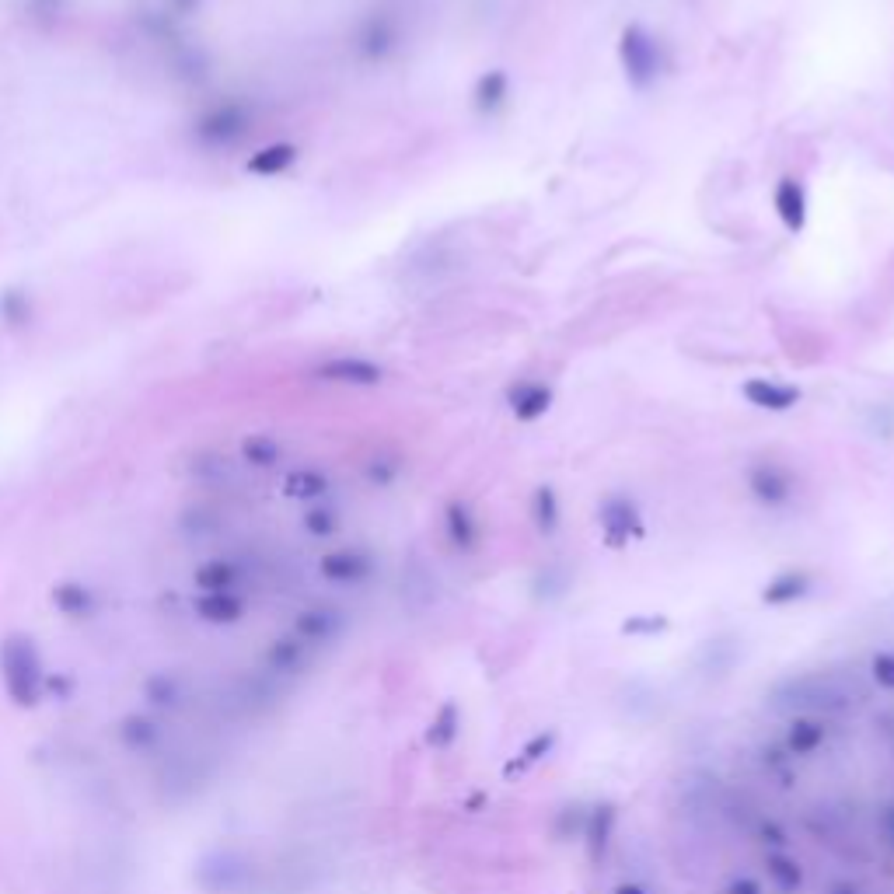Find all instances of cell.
<instances>
[{"label":"cell","mask_w":894,"mask_h":894,"mask_svg":"<svg viewBox=\"0 0 894 894\" xmlns=\"http://www.w3.org/2000/svg\"><path fill=\"white\" fill-rule=\"evenodd\" d=\"M619 60H622V70H626V81L633 84L636 91L654 88V84L664 77V70L671 67V56H668V49H664V42L657 39L647 25H640V21L622 28Z\"/></svg>","instance_id":"cell-1"},{"label":"cell","mask_w":894,"mask_h":894,"mask_svg":"<svg viewBox=\"0 0 894 894\" xmlns=\"http://www.w3.org/2000/svg\"><path fill=\"white\" fill-rule=\"evenodd\" d=\"M252 116L241 102H217L196 119V137L207 147H234L248 137Z\"/></svg>","instance_id":"cell-2"},{"label":"cell","mask_w":894,"mask_h":894,"mask_svg":"<svg viewBox=\"0 0 894 894\" xmlns=\"http://www.w3.org/2000/svg\"><path fill=\"white\" fill-rule=\"evenodd\" d=\"M748 493L755 496V503L769 510H779L797 496V479L786 465L779 461H755L748 468Z\"/></svg>","instance_id":"cell-3"},{"label":"cell","mask_w":894,"mask_h":894,"mask_svg":"<svg viewBox=\"0 0 894 894\" xmlns=\"http://www.w3.org/2000/svg\"><path fill=\"white\" fill-rule=\"evenodd\" d=\"M598 524L608 549H626L633 538H643V531H647L643 528L640 507L629 496H608L598 510Z\"/></svg>","instance_id":"cell-4"},{"label":"cell","mask_w":894,"mask_h":894,"mask_svg":"<svg viewBox=\"0 0 894 894\" xmlns=\"http://www.w3.org/2000/svg\"><path fill=\"white\" fill-rule=\"evenodd\" d=\"M395 49H399V21H395L392 14H385V11L371 14V18L360 25L357 53L364 56V60H371V63H381V60H388Z\"/></svg>","instance_id":"cell-5"},{"label":"cell","mask_w":894,"mask_h":894,"mask_svg":"<svg viewBox=\"0 0 894 894\" xmlns=\"http://www.w3.org/2000/svg\"><path fill=\"white\" fill-rule=\"evenodd\" d=\"M318 378L322 381H336V385H360V388H371L378 385L381 378H385V371H381L374 360L367 357H332L325 360V364H318Z\"/></svg>","instance_id":"cell-6"},{"label":"cell","mask_w":894,"mask_h":894,"mask_svg":"<svg viewBox=\"0 0 894 894\" xmlns=\"http://www.w3.org/2000/svg\"><path fill=\"white\" fill-rule=\"evenodd\" d=\"M814 591V573L811 570H783L762 587V605L769 608H790L797 601H804Z\"/></svg>","instance_id":"cell-7"},{"label":"cell","mask_w":894,"mask_h":894,"mask_svg":"<svg viewBox=\"0 0 894 894\" xmlns=\"http://www.w3.org/2000/svg\"><path fill=\"white\" fill-rule=\"evenodd\" d=\"M772 207H776V217L783 221L786 231H804L807 224V189L800 179H793V175H786V179L776 182V189H772Z\"/></svg>","instance_id":"cell-8"},{"label":"cell","mask_w":894,"mask_h":894,"mask_svg":"<svg viewBox=\"0 0 894 894\" xmlns=\"http://www.w3.org/2000/svg\"><path fill=\"white\" fill-rule=\"evenodd\" d=\"M741 395L755 409H769V413H790V409L800 402V388L783 385V381H772V378H751V381H744Z\"/></svg>","instance_id":"cell-9"},{"label":"cell","mask_w":894,"mask_h":894,"mask_svg":"<svg viewBox=\"0 0 894 894\" xmlns=\"http://www.w3.org/2000/svg\"><path fill=\"white\" fill-rule=\"evenodd\" d=\"M828 741V723L821 716H793L790 727H786L783 748L790 758H807L818 755Z\"/></svg>","instance_id":"cell-10"},{"label":"cell","mask_w":894,"mask_h":894,"mask_svg":"<svg viewBox=\"0 0 894 894\" xmlns=\"http://www.w3.org/2000/svg\"><path fill=\"white\" fill-rule=\"evenodd\" d=\"M374 573V563L364 549H336L322 559V577L332 584H360Z\"/></svg>","instance_id":"cell-11"},{"label":"cell","mask_w":894,"mask_h":894,"mask_svg":"<svg viewBox=\"0 0 894 894\" xmlns=\"http://www.w3.org/2000/svg\"><path fill=\"white\" fill-rule=\"evenodd\" d=\"M444 531H447V542H451L458 552H475L479 549L482 528H479V517L472 514L468 503H461V500L447 503L444 507Z\"/></svg>","instance_id":"cell-12"},{"label":"cell","mask_w":894,"mask_h":894,"mask_svg":"<svg viewBox=\"0 0 894 894\" xmlns=\"http://www.w3.org/2000/svg\"><path fill=\"white\" fill-rule=\"evenodd\" d=\"M615 821H619L615 804H594L591 811L584 814V828H580V835H584L587 856H591L594 863L605 856L608 842H612V835H615Z\"/></svg>","instance_id":"cell-13"},{"label":"cell","mask_w":894,"mask_h":894,"mask_svg":"<svg viewBox=\"0 0 894 894\" xmlns=\"http://www.w3.org/2000/svg\"><path fill=\"white\" fill-rule=\"evenodd\" d=\"M507 402H510V413H514L517 420H521V423H535V420H542V416L549 413L552 388L542 385V381H521V385L510 388Z\"/></svg>","instance_id":"cell-14"},{"label":"cell","mask_w":894,"mask_h":894,"mask_svg":"<svg viewBox=\"0 0 894 894\" xmlns=\"http://www.w3.org/2000/svg\"><path fill=\"white\" fill-rule=\"evenodd\" d=\"M458 737H461V706L454 699H444L427 723V744L434 751H447L454 748Z\"/></svg>","instance_id":"cell-15"},{"label":"cell","mask_w":894,"mask_h":894,"mask_svg":"<svg viewBox=\"0 0 894 894\" xmlns=\"http://www.w3.org/2000/svg\"><path fill=\"white\" fill-rule=\"evenodd\" d=\"M507 98H510V74L507 70H489V74H482L479 81H475L472 105H475V112H482V116L500 112L503 105H507Z\"/></svg>","instance_id":"cell-16"},{"label":"cell","mask_w":894,"mask_h":894,"mask_svg":"<svg viewBox=\"0 0 894 894\" xmlns=\"http://www.w3.org/2000/svg\"><path fill=\"white\" fill-rule=\"evenodd\" d=\"M765 877H769V884L779 894H797L804 888V867H800L786 849H772V853H765Z\"/></svg>","instance_id":"cell-17"},{"label":"cell","mask_w":894,"mask_h":894,"mask_svg":"<svg viewBox=\"0 0 894 894\" xmlns=\"http://www.w3.org/2000/svg\"><path fill=\"white\" fill-rule=\"evenodd\" d=\"M297 161V147L294 144H269L262 151H255L252 158L245 161V168L259 179H273V175L287 172L290 165Z\"/></svg>","instance_id":"cell-18"},{"label":"cell","mask_w":894,"mask_h":894,"mask_svg":"<svg viewBox=\"0 0 894 894\" xmlns=\"http://www.w3.org/2000/svg\"><path fill=\"white\" fill-rule=\"evenodd\" d=\"M552 748H556V730H542V734L528 737V744L517 751V758H510V762L503 765V776L507 779L510 776H524V772L535 769L538 762H545Z\"/></svg>","instance_id":"cell-19"},{"label":"cell","mask_w":894,"mask_h":894,"mask_svg":"<svg viewBox=\"0 0 894 894\" xmlns=\"http://www.w3.org/2000/svg\"><path fill=\"white\" fill-rule=\"evenodd\" d=\"M531 517H535V528L542 535H552L559 528V517H563V507H559V496L552 486H538L535 496H531Z\"/></svg>","instance_id":"cell-20"},{"label":"cell","mask_w":894,"mask_h":894,"mask_svg":"<svg viewBox=\"0 0 894 894\" xmlns=\"http://www.w3.org/2000/svg\"><path fill=\"white\" fill-rule=\"evenodd\" d=\"M329 489V479L322 472H311V468H301L287 479V493L290 496H301V500H315Z\"/></svg>","instance_id":"cell-21"},{"label":"cell","mask_w":894,"mask_h":894,"mask_svg":"<svg viewBox=\"0 0 894 894\" xmlns=\"http://www.w3.org/2000/svg\"><path fill=\"white\" fill-rule=\"evenodd\" d=\"M870 678L881 692H894V650H877L870 657Z\"/></svg>","instance_id":"cell-22"},{"label":"cell","mask_w":894,"mask_h":894,"mask_svg":"<svg viewBox=\"0 0 894 894\" xmlns=\"http://www.w3.org/2000/svg\"><path fill=\"white\" fill-rule=\"evenodd\" d=\"M245 454L255 461V465H269V461H276L280 447H276L273 441H266V437H255V441H248V444H245Z\"/></svg>","instance_id":"cell-23"},{"label":"cell","mask_w":894,"mask_h":894,"mask_svg":"<svg viewBox=\"0 0 894 894\" xmlns=\"http://www.w3.org/2000/svg\"><path fill=\"white\" fill-rule=\"evenodd\" d=\"M304 524H308L311 535H332L339 521H336V514H332V510H311V514L304 517Z\"/></svg>","instance_id":"cell-24"},{"label":"cell","mask_w":894,"mask_h":894,"mask_svg":"<svg viewBox=\"0 0 894 894\" xmlns=\"http://www.w3.org/2000/svg\"><path fill=\"white\" fill-rule=\"evenodd\" d=\"M661 629H668V619H629L622 626V633L636 636V633H661Z\"/></svg>","instance_id":"cell-25"},{"label":"cell","mask_w":894,"mask_h":894,"mask_svg":"<svg viewBox=\"0 0 894 894\" xmlns=\"http://www.w3.org/2000/svg\"><path fill=\"white\" fill-rule=\"evenodd\" d=\"M758 842H765V846H772V849H786V842H790V839H786L783 828L772 825V821H769V825L758 828Z\"/></svg>","instance_id":"cell-26"},{"label":"cell","mask_w":894,"mask_h":894,"mask_svg":"<svg viewBox=\"0 0 894 894\" xmlns=\"http://www.w3.org/2000/svg\"><path fill=\"white\" fill-rule=\"evenodd\" d=\"M723 894H765V891H762V884H758L755 877H737V881L727 884V891Z\"/></svg>","instance_id":"cell-27"},{"label":"cell","mask_w":894,"mask_h":894,"mask_svg":"<svg viewBox=\"0 0 894 894\" xmlns=\"http://www.w3.org/2000/svg\"><path fill=\"white\" fill-rule=\"evenodd\" d=\"M828 894H863V888L853 881H835L832 888H828Z\"/></svg>","instance_id":"cell-28"},{"label":"cell","mask_w":894,"mask_h":894,"mask_svg":"<svg viewBox=\"0 0 894 894\" xmlns=\"http://www.w3.org/2000/svg\"><path fill=\"white\" fill-rule=\"evenodd\" d=\"M884 835H888V842H891V849H894V807H888V811H884Z\"/></svg>","instance_id":"cell-29"},{"label":"cell","mask_w":894,"mask_h":894,"mask_svg":"<svg viewBox=\"0 0 894 894\" xmlns=\"http://www.w3.org/2000/svg\"><path fill=\"white\" fill-rule=\"evenodd\" d=\"M615 894H647L640 888V884H619V888H615Z\"/></svg>","instance_id":"cell-30"},{"label":"cell","mask_w":894,"mask_h":894,"mask_svg":"<svg viewBox=\"0 0 894 894\" xmlns=\"http://www.w3.org/2000/svg\"><path fill=\"white\" fill-rule=\"evenodd\" d=\"M196 0H172V7H179V11H186V7H193Z\"/></svg>","instance_id":"cell-31"}]
</instances>
